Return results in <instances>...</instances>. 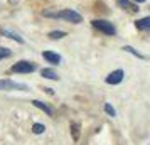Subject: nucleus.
<instances>
[{
  "mask_svg": "<svg viewBox=\"0 0 150 145\" xmlns=\"http://www.w3.org/2000/svg\"><path fill=\"white\" fill-rule=\"evenodd\" d=\"M27 91L29 86L24 83H17V81H12V79H0V91Z\"/></svg>",
  "mask_w": 150,
  "mask_h": 145,
  "instance_id": "nucleus-2",
  "label": "nucleus"
},
{
  "mask_svg": "<svg viewBox=\"0 0 150 145\" xmlns=\"http://www.w3.org/2000/svg\"><path fill=\"white\" fill-rule=\"evenodd\" d=\"M12 71L14 73H32L35 71V64L29 61H19L12 66Z\"/></svg>",
  "mask_w": 150,
  "mask_h": 145,
  "instance_id": "nucleus-4",
  "label": "nucleus"
},
{
  "mask_svg": "<svg viewBox=\"0 0 150 145\" xmlns=\"http://www.w3.org/2000/svg\"><path fill=\"white\" fill-rule=\"evenodd\" d=\"M2 34L5 35V37H8V39H12V41L19 42V44H24V39H22L21 35L17 34V32H14V30H8V29H4V30H2Z\"/></svg>",
  "mask_w": 150,
  "mask_h": 145,
  "instance_id": "nucleus-8",
  "label": "nucleus"
},
{
  "mask_svg": "<svg viewBox=\"0 0 150 145\" xmlns=\"http://www.w3.org/2000/svg\"><path fill=\"white\" fill-rule=\"evenodd\" d=\"M123 51H125V52H130V54H133L135 57H140V59H145V56H143V54H140L138 51H135V49L132 47V46H125V47H123Z\"/></svg>",
  "mask_w": 150,
  "mask_h": 145,
  "instance_id": "nucleus-13",
  "label": "nucleus"
},
{
  "mask_svg": "<svg viewBox=\"0 0 150 145\" xmlns=\"http://www.w3.org/2000/svg\"><path fill=\"white\" fill-rule=\"evenodd\" d=\"M135 25H137L138 30H150V15L149 17H143L140 21H137Z\"/></svg>",
  "mask_w": 150,
  "mask_h": 145,
  "instance_id": "nucleus-10",
  "label": "nucleus"
},
{
  "mask_svg": "<svg viewBox=\"0 0 150 145\" xmlns=\"http://www.w3.org/2000/svg\"><path fill=\"white\" fill-rule=\"evenodd\" d=\"M41 76H42V78H46V79H52V81H57V79H59L57 73H56L54 69H51V68L41 69Z\"/></svg>",
  "mask_w": 150,
  "mask_h": 145,
  "instance_id": "nucleus-7",
  "label": "nucleus"
},
{
  "mask_svg": "<svg viewBox=\"0 0 150 145\" xmlns=\"http://www.w3.org/2000/svg\"><path fill=\"white\" fill-rule=\"evenodd\" d=\"M46 17H52V19H64L68 22H73V24H79L83 22V17L78 12L71 10V8H66V10H61V12H44Z\"/></svg>",
  "mask_w": 150,
  "mask_h": 145,
  "instance_id": "nucleus-1",
  "label": "nucleus"
},
{
  "mask_svg": "<svg viewBox=\"0 0 150 145\" xmlns=\"http://www.w3.org/2000/svg\"><path fill=\"white\" fill-rule=\"evenodd\" d=\"M91 24H93V27H95V29L101 30L103 34H106V35H115V34H116L115 25H113L111 22H108V21H101V19H96V21H93Z\"/></svg>",
  "mask_w": 150,
  "mask_h": 145,
  "instance_id": "nucleus-3",
  "label": "nucleus"
},
{
  "mask_svg": "<svg viewBox=\"0 0 150 145\" xmlns=\"http://www.w3.org/2000/svg\"><path fill=\"white\" fill-rule=\"evenodd\" d=\"M44 130H46V127L42 123H34L32 125V132H34L35 135H41V133H44Z\"/></svg>",
  "mask_w": 150,
  "mask_h": 145,
  "instance_id": "nucleus-15",
  "label": "nucleus"
},
{
  "mask_svg": "<svg viewBox=\"0 0 150 145\" xmlns=\"http://www.w3.org/2000/svg\"><path fill=\"white\" fill-rule=\"evenodd\" d=\"M42 57L47 62H51V64H59L61 59H62L57 52H52V51H44V52H42Z\"/></svg>",
  "mask_w": 150,
  "mask_h": 145,
  "instance_id": "nucleus-6",
  "label": "nucleus"
},
{
  "mask_svg": "<svg viewBox=\"0 0 150 145\" xmlns=\"http://www.w3.org/2000/svg\"><path fill=\"white\" fill-rule=\"evenodd\" d=\"M105 111H106V115H110V117H116L115 108H113L110 103H105Z\"/></svg>",
  "mask_w": 150,
  "mask_h": 145,
  "instance_id": "nucleus-16",
  "label": "nucleus"
},
{
  "mask_svg": "<svg viewBox=\"0 0 150 145\" xmlns=\"http://www.w3.org/2000/svg\"><path fill=\"white\" fill-rule=\"evenodd\" d=\"M49 37L51 39H62V37H66V32H62V30H52V32H49Z\"/></svg>",
  "mask_w": 150,
  "mask_h": 145,
  "instance_id": "nucleus-14",
  "label": "nucleus"
},
{
  "mask_svg": "<svg viewBox=\"0 0 150 145\" xmlns=\"http://www.w3.org/2000/svg\"><path fill=\"white\" fill-rule=\"evenodd\" d=\"M137 4H142V2H145V0H135Z\"/></svg>",
  "mask_w": 150,
  "mask_h": 145,
  "instance_id": "nucleus-18",
  "label": "nucleus"
},
{
  "mask_svg": "<svg viewBox=\"0 0 150 145\" xmlns=\"http://www.w3.org/2000/svg\"><path fill=\"white\" fill-rule=\"evenodd\" d=\"M123 78H125V73H123L122 69H116V71H113V73H110L105 81H106L108 84H120L123 81Z\"/></svg>",
  "mask_w": 150,
  "mask_h": 145,
  "instance_id": "nucleus-5",
  "label": "nucleus"
},
{
  "mask_svg": "<svg viewBox=\"0 0 150 145\" xmlns=\"http://www.w3.org/2000/svg\"><path fill=\"white\" fill-rule=\"evenodd\" d=\"M12 54V51L8 47H2L0 46V59H4V57H8V56Z\"/></svg>",
  "mask_w": 150,
  "mask_h": 145,
  "instance_id": "nucleus-17",
  "label": "nucleus"
},
{
  "mask_svg": "<svg viewBox=\"0 0 150 145\" xmlns=\"http://www.w3.org/2000/svg\"><path fill=\"white\" fill-rule=\"evenodd\" d=\"M71 132H73V140L78 142L79 140V123H71Z\"/></svg>",
  "mask_w": 150,
  "mask_h": 145,
  "instance_id": "nucleus-12",
  "label": "nucleus"
},
{
  "mask_svg": "<svg viewBox=\"0 0 150 145\" xmlns=\"http://www.w3.org/2000/svg\"><path fill=\"white\" fill-rule=\"evenodd\" d=\"M32 105H34L35 108H39V110H42L47 117H52V108H49L46 103H42V101H39V100H32Z\"/></svg>",
  "mask_w": 150,
  "mask_h": 145,
  "instance_id": "nucleus-9",
  "label": "nucleus"
},
{
  "mask_svg": "<svg viewBox=\"0 0 150 145\" xmlns=\"http://www.w3.org/2000/svg\"><path fill=\"white\" fill-rule=\"evenodd\" d=\"M118 5H120L122 8L130 10V12H138V10H140V8H138V5L132 4V2H128V0H118Z\"/></svg>",
  "mask_w": 150,
  "mask_h": 145,
  "instance_id": "nucleus-11",
  "label": "nucleus"
}]
</instances>
